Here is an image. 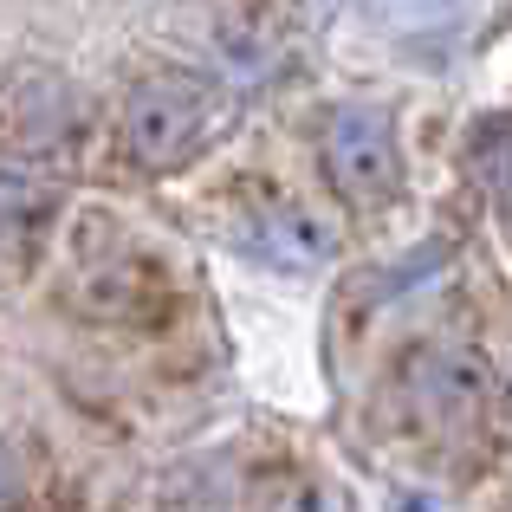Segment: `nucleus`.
<instances>
[{"instance_id":"4","label":"nucleus","mask_w":512,"mask_h":512,"mask_svg":"<svg viewBox=\"0 0 512 512\" xmlns=\"http://www.w3.org/2000/svg\"><path fill=\"white\" fill-rule=\"evenodd\" d=\"M247 247L273 266H318L331 253V227H318L312 214H299V208H266L260 227L247 234Z\"/></svg>"},{"instance_id":"8","label":"nucleus","mask_w":512,"mask_h":512,"mask_svg":"<svg viewBox=\"0 0 512 512\" xmlns=\"http://www.w3.org/2000/svg\"><path fill=\"white\" fill-rule=\"evenodd\" d=\"M13 493H20V461L0 448V506H13Z\"/></svg>"},{"instance_id":"6","label":"nucleus","mask_w":512,"mask_h":512,"mask_svg":"<svg viewBox=\"0 0 512 512\" xmlns=\"http://www.w3.org/2000/svg\"><path fill=\"white\" fill-rule=\"evenodd\" d=\"M474 7V0H376V13H383L389 33L402 39H422V33H448L461 13Z\"/></svg>"},{"instance_id":"7","label":"nucleus","mask_w":512,"mask_h":512,"mask_svg":"<svg viewBox=\"0 0 512 512\" xmlns=\"http://www.w3.org/2000/svg\"><path fill=\"white\" fill-rule=\"evenodd\" d=\"M474 169L480 182L512 188V117H493V124L474 130Z\"/></svg>"},{"instance_id":"3","label":"nucleus","mask_w":512,"mask_h":512,"mask_svg":"<svg viewBox=\"0 0 512 512\" xmlns=\"http://www.w3.org/2000/svg\"><path fill=\"white\" fill-rule=\"evenodd\" d=\"M480 363L467 350H422L409 370V402H415V422H467L480 409Z\"/></svg>"},{"instance_id":"5","label":"nucleus","mask_w":512,"mask_h":512,"mask_svg":"<svg viewBox=\"0 0 512 512\" xmlns=\"http://www.w3.org/2000/svg\"><path fill=\"white\" fill-rule=\"evenodd\" d=\"M253 512H344V500H338V487H325L318 474L286 467V474L253 480Z\"/></svg>"},{"instance_id":"1","label":"nucleus","mask_w":512,"mask_h":512,"mask_svg":"<svg viewBox=\"0 0 512 512\" xmlns=\"http://www.w3.org/2000/svg\"><path fill=\"white\" fill-rule=\"evenodd\" d=\"M227 124V91L201 72H182V65H163V72L137 78L124 98V117H117V143L137 169L169 175L182 169L214 130Z\"/></svg>"},{"instance_id":"9","label":"nucleus","mask_w":512,"mask_h":512,"mask_svg":"<svg viewBox=\"0 0 512 512\" xmlns=\"http://www.w3.org/2000/svg\"><path fill=\"white\" fill-rule=\"evenodd\" d=\"M396 512H435V506H428V500H402Z\"/></svg>"},{"instance_id":"2","label":"nucleus","mask_w":512,"mask_h":512,"mask_svg":"<svg viewBox=\"0 0 512 512\" xmlns=\"http://www.w3.org/2000/svg\"><path fill=\"white\" fill-rule=\"evenodd\" d=\"M318 163L331 195L350 208H383L402 188V143L389 104H338L318 130Z\"/></svg>"}]
</instances>
